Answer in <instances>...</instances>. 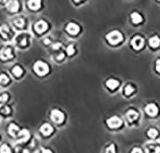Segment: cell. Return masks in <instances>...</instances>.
<instances>
[{"label":"cell","instance_id":"cell-38","mask_svg":"<svg viewBox=\"0 0 160 153\" xmlns=\"http://www.w3.org/2000/svg\"><path fill=\"white\" fill-rule=\"evenodd\" d=\"M74 1L76 2V3H79L80 1H81V0H74Z\"/></svg>","mask_w":160,"mask_h":153},{"label":"cell","instance_id":"cell-29","mask_svg":"<svg viewBox=\"0 0 160 153\" xmlns=\"http://www.w3.org/2000/svg\"><path fill=\"white\" fill-rule=\"evenodd\" d=\"M8 99V94H1L0 95V102H5Z\"/></svg>","mask_w":160,"mask_h":153},{"label":"cell","instance_id":"cell-23","mask_svg":"<svg viewBox=\"0 0 160 153\" xmlns=\"http://www.w3.org/2000/svg\"><path fill=\"white\" fill-rule=\"evenodd\" d=\"M8 82H9V78H8L7 75H5V74L0 75V83L7 84Z\"/></svg>","mask_w":160,"mask_h":153},{"label":"cell","instance_id":"cell-27","mask_svg":"<svg viewBox=\"0 0 160 153\" xmlns=\"http://www.w3.org/2000/svg\"><path fill=\"white\" fill-rule=\"evenodd\" d=\"M66 52H67V54L69 56H71V55H73L74 53H75V49H74V46L73 45H69L67 49H66Z\"/></svg>","mask_w":160,"mask_h":153},{"label":"cell","instance_id":"cell-17","mask_svg":"<svg viewBox=\"0 0 160 153\" xmlns=\"http://www.w3.org/2000/svg\"><path fill=\"white\" fill-rule=\"evenodd\" d=\"M18 130H19V128H18V126H15L14 123H11L10 126H9V133H10V135L12 137L17 136Z\"/></svg>","mask_w":160,"mask_h":153},{"label":"cell","instance_id":"cell-26","mask_svg":"<svg viewBox=\"0 0 160 153\" xmlns=\"http://www.w3.org/2000/svg\"><path fill=\"white\" fill-rule=\"evenodd\" d=\"M134 91V89H133V87L131 86V85H127L126 87H125V94L126 95H130V94H132V92Z\"/></svg>","mask_w":160,"mask_h":153},{"label":"cell","instance_id":"cell-10","mask_svg":"<svg viewBox=\"0 0 160 153\" xmlns=\"http://www.w3.org/2000/svg\"><path fill=\"white\" fill-rule=\"evenodd\" d=\"M146 112L149 116H152V117H154L156 116V114L158 113V109L156 107L155 104H150L146 106Z\"/></svg>","mask_w":160,"mask_h":153},{"label":"cell","instance_id":"cell-30","mask_svg":"<svg viewBox=\"0 0 160 153\" xmlns=\"http://www.w3.org/2000/svg\"><path fill=\"white\" fill-rule=\"evenodd\" d=\"M10 108L8 107V106H4V107H3V109L1 110V112L2 113H4V114H6V115H8L9 113H10Z\"/></svg>","mask_w":160,"mask_h":153},{"label":"cell","instance_id":"cell-32","mask_svg":"<svg viewBox=\"0 0 160 153\" xmlns=\"http://www.w3.org/2000/svg\"><path fill=\"white\" fill-rule=\"evenodd\" d=\"M61 44L59 42L55 43V44L53 45V49H59V48H61Z\"/></svg>","mask_w":160,"mask_h":153},{"label":"cell","instance_id":"cell-1","mask_svg":"<svg viewBox=\"0 0 160 153\" xmlns=\"http://www.w3.org/2000/svg\"><path fill=\"white\" fill-rule=\"evenodd\" d=\"M34 70L39 76H44V75H46L49 72V67L45 62L37 61L34 65Z\"/></svg>","mask_w":160,"mask_h":153},{"label":"cell","instance_id":"cell-11","mask_svg":"<svg viewBox=\"0 0 160 153\" xmlns=\"http://www.w3.org/2000/svg\"><path fill=\"white\" fill-rule=\"evenodd\" d=\"M66 31L69 34H71V35H77V34L80 32V28L77 24L69 23L66 26Z\"/></svg>","mask_w":160,"mask_h":153},{"label":"cell","instance_id":"cell-34","mask_svg":"<svg viewBox=\"0 0 160 153\" xmlns=\"http://www.w3.org/2000/svg\"><path fill=\"white\" fill-rule=\"evenodd\" d=\"M63 58H64L63 54H59L58 57H57V59H58V60H62V59H63Z\"/></svg>","mask_w":160,"mask_h":153},{"label":"cell","instance_id":"cell-33","mask_svg":"<svg viewBox=\"0 0 160 153\" xmlns=\"http://www.w3.org/2000/svg\"><path fill=\"white\" fill-rule=\"evenodd\" d=\"M131 153H142V150H141L140 148H135L132 149V151H131Z\"/></svg>","mask_w":160,"mask_h":153},{"label":"cell","instance_id":"cell-18","mask_svg":"<svg viewBox=\"0 0 160 153\" xmlns=\"http://www.w3.org/2000/svg\"><path fill=\"white\" fill-rule=\"evenodd\" d=\"M131 20H132L133 23L138 24L142 21V16H141L138 12H132V14H131Z\"/></svg>","mask_w":160,"mask_h":153},{"label":"cell","instance_id":"cell-37","mask_svg":"<svg viewBox=\"0 0 160 153\" xmlns=\"http://www.w3.org/2000/svg\"><path fill=\"white\" fill-rule=\"evenodd\" d=\"M7 0H0V3H5Z\"/></svg>","mask_w":160,"mask_h":153},{"label":"cell","instance_id":"cell-7","mask_svg":"<svg viewBox=\"0 0 160 153\" xmlns=\"http://www.w3.org/2000/svg\"><path fill=\"white\" fill-rule=\"evenodd\" d=\"M131 45H132V47L135 50H139V49H141L143 47L144 40H143L142 37L135 36V37H133L132 40H131Z\"/></svg>","mask_w":160,"mask_h":153},{"label":"cell","instance_id":"cell-35","mask_svg":"<svg viewBox=\"0 0 160 153\" xmlns=\"http://www.w3.org/2000/svg\"><path fill=\"white\" fill-rule=\"evenodd\" d=\"M43 43H44V44H46V45H48L49 43H51V40H50L49 38H45L44 40H43Z\"/></svg>","mask_w":160,"mask_h":153},{"label":"cell","instance_id":"cell-25","mask_svg":"<svg viewBox=\"0 0 160 153\" xmlns=\"http://www.w3.org/2000/svg\"><path fill=\"white\" fill-rule=\"evenodd\" d=\"M0 153H11V148L7 145H3L0 148Z\"/></svg>","mask_w":160,"mask_h":153},{"label":"cell","instance_id":"cell-6","mask_svg":"<svg viewBox=\"0 0 160 153\" xmlns=\"http://www.w3.org/2000/svg\"><path fill=\"white\" fill-rule=\"evenodd\" d=\"M122 124V121L118 117H111L108 120V126L110 128H117Z\"/></svg>","mask_w":160,"mask_h":153},{"label":"cell","instance_id":"cell-21","mask_svg":"<svg viewBox=\"0 0 160 153\" xmlns=\"http://www.w3.org/2000/svg\"><path fill=\"white\" fill-rule=\"evenodd\" d=\"M14 25L17 28H18V29H21L23 26H24V20L23 18H15V19L14 20Z\"/></svg>","mask_w":160,"mask_h":153},{"label":"cell","instance_id":"cell-5","mask_svg":"<svg viewBox=\"0 0 160 153\" xmlns=\"http://www.w3.org/2000/svg\"><path fill=\"white\" fill-rule=\"evenodd\" d=\"M0 35L2 36L3 38L10 39L12 37V31L8 25H1L0 26Z\"/></svg>","mask_w":160,"mask_h":153},{"label":"cell","instance_id":"cell-24","mask_svg":"<svg viewBox=\"0 0 160 153\" xmlns=\"http://www.w3.org/2000/svg\"><path fill=\"white\" fill-rule=\"evenodd\" d=\"M148 136L150 138H155L157 136V131H156L154 128H150L148 131Z\"/></svg>","mask_w":160,"mask_h":153},{"label":"cell","instance_id":"cell-9","mask_svg":"<svg viewBox=\"0 0 160 153\" xmlns=\"http://www.w3.org/2000/svg\"><path fill=\"white\" fill-rule=\"evenodd\" d=\"M47 27H48V25H47V23L43 20H40V21H39V22H37L36 24H34V30L39 34L45 32V31L47 30Z\"/></svg>","mask_w":160,"mask_h":153},{"label":"cell","instance_id":"cell-20","mask_svg":"<svg viewBox=\"0 0 160 153\" xmlns=\"http://www.w3.org/2000/svg\"><path fill=\"white\" fill-rule=\"evenodd\" d=\"M18 136H19V138H21L22 141H27L28 138H29V136H30V134H29V132H28V130L23 129L18 133Z\"/></svg>","mask_w":160,"mask_h":153},{"label":"cell","instance_id":"cell-16","mask_svg":"<svg viewBox=\"0 0 160 153\" xmlns=\"http://www.w3.org/2000/svg\"><path fill=\"white\" fill-rule=\"evenodd\" d=\"M149 43H150V46L152 48H156L158 47L159 44H160V39L158 36H153L152 37L150 40H149Z\"/></svg>","mask_w":160,"mask_h":153},{"label":"cell","instance_id":"cell-28","mask_svg":"<svg viewBox=\"0 0 160 153\" xmlns=\"http://www.w3.org/2000/svg\"><path fill=\"white\" fill-rule=\"evenodd\" d=\"M106 153H115V146L114 145H111L109 148H106Z\"/></svg>","mask_w":160,"mask_h":153},{"label":"cell","instance_id":"cell-8","mask_svg":"<svg viewBox=\"0 0 160 153\" xmlns=\"http://www.w3.org/2000/svg\"><path fill=\"white\" fill-rule=\"evenodd\" d=\"M0 58L2 59H10L12 58V52L10 47H4L0 51Z\"/></svg>","mask_w":160,"mask_h":153},{"label":"cell","instance_id":"cell-12","mask_svg":"<svg viewBox=\"0 0 160 153\" xmlns=\"http://www.w3.org/2000/svg\"><path fill=\"white\" fill-rule=\"evenodd\" d=\"M7 8L10 12H15L18 10V8H19V3H18L17 0H11L7 4Z\"/></svg>","mask_w":160,"mask_h":153},{"label":"cell","instance_id":"cell-22","mask_svg":"<svg viewBox=\"0 0 160 153\" xmlns=\"http://www.w3.org/2000/svg\"><path fill=\"white\" fill-rule=\"evenodd\" d=\"M12 74L14 75L15 77H20L21 75H22V73H23V71H22V69L19 67V66H15V67H14L12 68Z\"/></svg>","mask_w":160,"mask_h":153},{"label":"cell","instance_id":"cell-31","mask_svg":"<svg viewBox=\"0 0 160 153\" xmlns=\"http://www.w3.org/2000/svg\"><path fill=\"white\" fill-rule=\"evenodd\" d=\"M156 71L160 73V59H157L156 60Z\"/></svg>","mask_w":160,"mask_h":153},{"label":"cell","instance_id":"cell-36","mask_svg":"<svg viewBox=\"0 0 160 153\" xmlns=\"http://www.w3.org/2000/svg\"><path fill=\"white\" fill-rule=\"evenodd\" d=\"M42 153H52V151L49 150V149H44V150L42 151Z\"/></svg>","mask_w":160,"mask_h":153},{"label":"cell","instance_id":"cell-3","mask_svg":"<svg viewBox=\"0 0 160 153\" xmlns=\"http://www.w3.org/2000/svg\"><path fill=\"white\" fill-rule=\"evenodd\" d=\"M51 119L56 123H61L64 120V115L61 111L58 110V109H54L51 112Z\"/></svg>","mask_w":160,"mask_h":153},{"label":"cell","instance_id":"cell-15","mask_svg":"<svg viewBox=\"0 0 160 153\" xmlns=\"http://www.w3.org/2000/svg\"><path fill=\"white\" fill-rule=\"evenodd\" d=\"M138 118V113L136 111H134V110H130V111H128L127 112V119L130 121H135L136 119Z\"/></svg>","mask_w":160,"mask_h":153},{"label":"cell","instance_id":"cell-2","mask_svg":"<svg viewBox=\"0 0 160 153\" xmlns=\"http://www.w3.org/2000/svg\"><path fill=\"white\" fill-rule=\"evenodd\" d=\"M106 39L110 44H117V43L121 42L123 40V36L120 32L118 31H112L106 36Z\"/></svg>","mask_w":160,"mask_h":153},{"label":"cell","instance_id":"cell-13","mask_svg":"<svg viewBox=\"0 0 160 153\" xmlns=\"http://www.w3.org/2000/svg\"><path fill=\"white\" fill-rule=\"evenodd\" d=\"M40 132H41L43 135L48 136L53 132V128H52V126H50V124L45 123V124H43L41 127H40Z\"/></svg>","mask_w":160,"mask_h":153},{"label":"cell","instance_id":"cell-19","mask_svg":"<svg viewBox=\"0 0 160 153\" xmlns=\"http://www.w3.org/2000/svg\"><path fill=\"white\" fill-rule=\"evenodd\" d=\"M118 85H119V82L116 80H113V79H110L106 82V86L110 89H115L116 87H118Z\"/></svg>","mask_w":160,"mask_h":153},{"label":"cell","instance_id":"cell-14","mask_svg":"<svg viewBox=\"0 0 160 153\" xmlns=\"http://www.w3.org/2000/svg\"><path fill=\"white\" fill-rule=\"evenodd\" d=\"M28 5L32 10H37L41 5V0H30L28 2Z\"/></svg>","mask_w":160,"mask_h":153},{"label":"cell","instance_id":"cell-4","mask_svg":"<svg viewBox=\"0 0 160 153\" xmlns=\"http://www.w3.org/2000/svg\"><path fill=\"white\" fill-rule=\"evenodd\" d=\"M29 39H30V36L29 35L27 34H20L18 35L17 37H15V43L19 46H25L27 45V43L29 42Z\"/></svg>","mask_w":160,"mask_h":153}]
</instances>
